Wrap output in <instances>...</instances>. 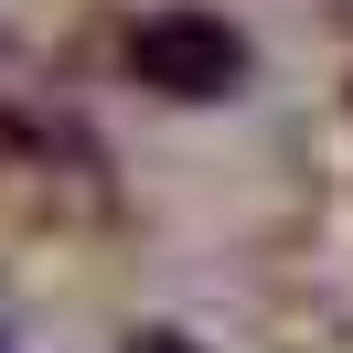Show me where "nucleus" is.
Segmentation results:
<instances>
[{
  "label": "nucleus",
  "instance_id": "obj_1",
  "mask_svg": "<svg viewBox=\"0 0 353 353\" xmlns=\"http://www.w3.org/2000/svg\"><path fill=\"white\" fill-rule=\"evenodd\" d=\"M129 75L161 86V97H236L246 43L214 22V11H150V22L129 32Z\"/></svg>",
  "mask_w": 353,
  "mask_h": 353
}]
</instances>
